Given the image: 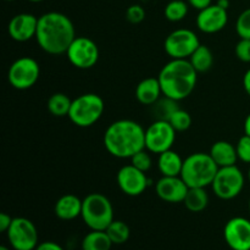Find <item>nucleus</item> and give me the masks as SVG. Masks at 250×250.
Returning <instances> with one entry per match:
<instances>
[{
	"instance_id": "obj_3",
	"label": "nucleus",
	"mask_w": 250,
	"mask_h": 250,
	"mask_svg": "<svg viewBox=\"0 0 250 250\" xmlns=\"http://www.w3.org/2000/svg\"><path fill=\"white\" fill-rule=\"evenodd\" d=\"M158 80L163 94L180 102L189 97L194 90L198 72L187 59H172L161 68Z\"/></svg>"
},
{
	"instance_id": "obj_32",
	"label": "nucleus",
	"mask_w": 250,
	"mask_h": 250,
	"mask_svg": "<svg viewBox=\"0 0 250 250\" xmlns=\"http://www.w3.org/2000/svg\"><path fill=\"white\" fill-rule=\"evenodd\" d=\"M237 155L241 161L246 164H250V137L248 134H244L239 138L236 144Z\"/></svg>"
},
{
	"instance_id": "obj_21",
	"label": "nucleus",
	"mask_w": 250,
	"mask_h": 250,
	"mask_svg": "<svg viewBox=\"0 0 250 250\" xmlns=\"http://www.w3.org/2000/svg\"><path fill=\"white\" fill-rule=\"evenodd\" d=\"M158 167L163 176H181L183 160L180 154L170 149L159 154Z\"/></svg>"
},
{
	"instance_id": "obj_23",
	"label": "nucleus",
	"mask_w": 250,
	"mask_h": 250,
	"mask_svg": "<svg viewBox=\"0 0 250 250\" xmlns=\"http://www.w3.org/2000/svg\"><path fill=\"white\" fill-rule=\"evenodd\" d=\"M111 239L105 231H90L82 241V250H110Z\"/></svg>"
},
{
	"instance_id": "obj_19",
	"label": "nucleus",
	"mask_w": 250,
	"mask_h": 250,
	"mask_svg": "<svg viewBox=\"0 0 250 250\" xmlns=\"http://www.w3.org/2000/svg\"><path fill=\"white\" fill-rule=\"evenodd\" d=\"M209 154L219 167L233 166L238 160L236 146L226 141L215 142L210 148Z\"/></svg>"
},
{
	"instance_id": "obj_2",
	"label": "nucleus",
	"mask_w": 250,
	"mask_h": 250,
	"mask_svg": "<svg viewBox=\"0 0 250 250\" xmlns=\"http://www.w3.org/2000/svg\"><path fill=\"white\" fill-rule=\"evenodd\" d=\"M104 146L115 158L131 159L146 149V129L133 120L115 121L105 131Z\"/></svg>"
},
{
	"instance_id": "obj_27",
	"label": "nucleus",
	"mask_w": 250,
	"mask_h": 250,
	"mask_svg": "<svg viewBox=\"0 0 250 250\" xmlns=\"http://www.w3.org/2000/svg\"><path fill=\"white\" fill-rule=\"evenodd\" d=\"M105 232L107 233L109 238L111 239L112 244H124L129 239V227L124 221H119V220H114L111 224L109 225Z\"/></svg>"
},
{
	"instance_id": "obj_18",
	"label": "nucleus",
	"mask_w": 250,
	"mask_h": 250,
	"mask_svg": "<svg viewBox=\"0 0 250 250\" xmlns=\"http://www.w3.org/2000/svg\"><path fill=\"white\" fill-rule=\"evenodd\" d=\"M82 204L83 200H81L75 194H65L59 198L55 203L54 212L60 220L71 221V220L77 219L82 214Z\"/></svg>"
},
{
	"instance_id": "obj_37",
	"label": "nucleus",
	"mask_w": 250,
	"mask_h": 250,
	"mask_svg": "<svg viewBox=\"0 0 250 250\" xmlns=\"http://www.w3.org/2000/svg\"><path fill=\"white\" fill-rule=\"evenodd\" d=\"M188 4L197 10H203L211 5V0H188Z\"/></svg>"
},
{
	"instance_id": "obj_40",
	"label": "nucleus",
	"mask_w": 250,
	"mask_h": 250,
	"mask_svg": "<svg viewBox=\"0 0 250 250\" xmlns=\"http://www.w3.org/2000/svg\"><path fill=\"white\" fill-rule=\"evenodd\" d=\"M216 4L219 5V6L224 7V9L227 10L229 7V0H217Z\"/></svg>"
},
{
	"instance_id": "obj_28",
	"label": "nucleus",
	"mask_w": 250,
	"mask_h": 250,
	"mask_svg": "<svg viewBox=\"0 0 250 250\" xmlns=\"http://www.w3.org/2000/svg\"><path fill=\"white\" fill-rule=\"evenodd\" d=\"M165 17L171 22H180L187 16L188 4L183 0H172L164 10Z\"/></svg>"
},
{
	"instance_id": "obj_1",
	"label": "nucleus",
	"mask_w": 250,
	"mask_h": 250,
	"mask_svg": "<svg viewBox=\"0 0 250 250\" xmlns=\"http://www.w3.org/2000/svg\"><path fill=\"white\" fill-rule=\"evenodd\" d=\"M75 38V26L66 15L51 11L38 19L36 39L45 53L50 55L66 53Z\"/></svg>"
},
{
	"instance_id": "obj_38",
	"label": "nucleus",
	"mask_w": 250,
	"mask_h": 250,
	"mask_svg": "<svg viewBox=\"0 0 250 250\" xmlns=\"http://www.w3.org/2000/svg\"><path fill=\"white\" fill-rule=\"evenodd\" d=\"M243 87H244V90L247 92V94L250 97V68L247 71L246 75H244L243 77Z\"/></svg>"
},
{
	"instance_id": "obj_20",
	"label": "nucleus",
	"mask_w": 250,
	"mask_h": 250,
	"mask_svg": "<svg viewBox=\"0 0 250 250\" xmlns=\"http://www.w3.org/2000/svg\"><path fill=\"white\" fill-rule=\"evenodd\" d=\"M163 94L158 77H149L141 81L136 88V98L141 104L153 105L160 99Z\"/></svg>"
},
{
	"instance_id": "obj_16",
	"label": "nucleus",
	"mask_w": 250,
	"mask_h": 250,
	"mask_svg": "<svg viewBox=\"0 0 250 250\" xmlns=\"http://www.w3.org/2000/svg\"><path fill=\"white\" fill-rule=\"evenodd\" d=\"M188 187L181 176H163L156 182L155 190L158 197L166 203H183Z\"/></svg>"
},
{
	"instance_id": "obj_36",
	"label": "nucleus",
	"mask_w": 250,
	"mask_h": 250,
	"mask_svg": "<svg viewBox=\"0 0 250 250\" xmlns=\"http://www.w3.org/2000/svg\"><path fill=\"white\" fill-rule=\"evenodd\" d=\"M34 250H63V249L62 247L59 246V244L55 243V242H43V243H39Z\"/></svg>"
},
{
	"instance_id": "obj_13",
	"label": "nucleus",
	"mask_w": 250,
	"mask_h": 250,
	"mask_svg": "<svg viewBox=\"0 0 250 250\" xmlns=\"http://www.w3.org/2000/svg\"><path fill=\"white\" fill-rule=\"evenodd\" d=\"M224 237L232 250H250V221L237 216L225 225Z\"/></svg>"
},
{
	"instance_id": "obj_35",
	"label": "nucleus",
	"mask_w": 250,
	"mask_h": 250,
	"mask_svg": "<svg viewBox=\"0 0 250 250\" xmlns=\"http://www.w3.org/2000/svg\"><path fill=\"white\" fill-rule=\"evenodd\" d=\"M12 217L10 215L5 214V212H1L0 214V232H7V229H10L11 226V222H12Z\"/></svg>"
},
{
	"instance_id": "obj_34",
	"label": "nucleus",
	"mask_w": 250,
	"mask_h": 250,
	"mask_svg": "<svg viewBox=\"0 0 250 250\" xmlns=\"http://www.w3.org/2000/svg\"><path fill=\"white\" fill-rule=\"evenodd\" d=\"M236 55L243 62H250V39H242L236 45Z\"/></svg>"
},
{
	"instance_id": "obj_45",
	"label": "nucleus",
	"mask_w": 250,
	"mask_h": 250,
	"mask_svg": "<svg viewBox=\"0 0 250 250\" xmlns=\"http://www.w3.org/2000/svg\"><path fill=\"white\" fill-rule=\"evenodd\" d=\"M6 1H14V0H6Z\"/></svg>"
},
{
	"instance_id": "obj_25",
	"label": "nucleus",
	"mask_w": 250,
	"mask_h": 250,
	"mask_svg": "<svg viewBox=\"0 0 250 250\" xmlns=\"http://www.w3.org/2000/svg\"><path fill=\"white\" fill-rule=\"evenodd\" d=\"M48 110L51 115L56 117L68 116L72 100L63 93H55L48 100Z\"/></svg>"
},
{
	"instance_id": "obj_9",
	"label": "nucleus",
	"mask_w": 250,
	"mask_h": 250,
	"mask_svg": "<svg viewBox=\"0 0 250 250\" xmlns=\"http://www.w3.org/2000/svg\"><path fill=\"white\" fill-rule=\"evenodd\" d=\"M199 45L200 42L197 34L187 28L171 32L164 43L166 54L171 59H189Z\"/></svg>"
},
{
	"instance_id": "obj_10",
	"label": "nucleus",
	"mask_w": 250,
	"mask_h": 250,
	"mask_svg": "<svg viewBox=\"0 0 250 250\" xmlns=\"http://www.w3.org/2000/svg\"><path fill=\"white\" fill-rule=\"evenodd\" d=\"M6 234L14 250H34L39 244L38 231L33 222L26 217H15Z\"/></svg>"
},
{
	"instance_id": "obj_39",
	"label": "nucleus",
	"mask_w": 250,
	"mask_h": 250,
	"mask_svg": "<svg viewBox=\"0 0 250 250\" xmlns=\"http://www.w3.org/2000/svg\"><path fill=\"white\" fill-rule=\"evenodd\" d=\"M244 133L248 134L250 137V114L247 116L246 121H244Z\"/></svg>"
},
{
	"instance_id": "obj_5",
	"label": "nucleus",
	"mask_w": 250,
	"mask_h": 250,
	"mask_svg": "<svg viewBox=\"0 0 250 250\" xmlns=\"http://www.w3.org/2000/svg\"><path fill=\"white\" fill-rule=\"evenodd\" d=\"M81 217L93 231H105L114 221V208L104 194L92 193L83 199Z\"/></svg>"
},
{
	"instance_id": "obj_22",
	"label": "nucleus",
	"mask_w": 250,
	"mask_h": 250,
	"mask_svg": "<svg viewBox=\"0 0 250 250\" xmlns=\"http://www.w3.org/2000/svg\"><path fill=\"white\" fill-rule=\"evenodd\" d=\"M183 204L189 211L202 212L203 210L207 209L208 204H209V194L207 193L205 188H189L185 200H183Z\"/></svg>"
},
{
	"instance_id": "obj_44",
	"label": "nucleus",
	"mask_w": 250,
	"mask_h": 250,
	"mask_svg": "<svg viewBox=\"0 0 250 250\" xmlns=\"http://www.w3.org/2000/svg\"><path fill=\"white\" fill-rule=\"evenodd\" d=\"M249 212H250V199H249Z\"/></svg>"
},
{
	"instance_id": "obj_4",
	"label": "nucleus",
	"mask_w": 250,
	"mask_h": 250,
	"mask_svg": "<svg viewBox=\"0 0 250 250\" xmlns=\"http://www.w3.org/2000/svg\"><path fill=\"white\" fill-rule=\"evenodd\" d=\"M219 168L210 154L194 153L183 160L181 177L189 188H207L211 186Z\"/></svg>"
},
{
	"instance_id": "obj_30",
	"label": "nucleus",
	"mask_w": 250,
	"mask_h": 250,
	"mask_svg": "<svg viewBox=\"0 0 250 250\" xmlns=\"http://www.w3.org/2000/svg\"><path fill=\"white\" fill-rule=\"evenodd\" d=\"M237 34L242 39H250V7L244 10L236 22Z\"/></svg>"
},
{
	"instance_id": "obj_31",
	"label": "nucleus",
	"mask_w": 250,
	"mask_h": 250,
	"mask_svg": "<svg viewBox=\"0 0 250 250\" xmlns=\"http://www.w3.org/2000/svg\"><path fill=\"white\" fill-rule=\"evenodd\" d=\"M131 164L137 167L138 170L143 171V172H146L151 168V165H153V161H151L150 155L146 153V150H141L137 154H134L131 158Z\"/></svg>"
},
{
	"instance_id": "obj_14",
	"label": "nucleus",
	"mask_w": 250,
	"mask_h": 250,
	"mask_svg": "<svg viewBox=\"0 0 250 250\" xmlns=\"http://www.w3.org/2000/svg\"><path fill=\"white\" fill-rule=\"evenodd\" d=\"M117 185L120 189L129 197H138L146 189L150 183L146 172L138 170L133 165H126L117 172Z\"/></svg>"
},
{
	"instance_id": "obj_11",
	"label": "nucleus",
	"mask_w": 250,
	"mask_h": 250,
	"mask_svg": "<svg viewBox=\"0 0 250 250\" xmlns=\"http://www.w3.org/2000/svg\"><path fill=\"white\" fill-rule=\"evenodd\" d=\"M66 55L75 67L88 70L95 66L99 60V48L88 37H76L68 46Z\"/></svg>"
},
{
	"instance_id": "obj_26",
	"label": "nucleus",
	"mask_w": 250,
	"mask_h": 250,
	"mask_svg": "<svg viewBox=\"0 0 250 250\" xmlns=\"http://www.w3.org/2000/svg\"><path fill=\"white\" fill-rule=\"evenodd\" d=\"M177 100L165 97L164 99H159L155 104H153V115L155 120L161 121H170L172 115L180 109Z\"/></svg>"
},
{
	"instance_id": "obj_7",
	"label": "nucleus",
	"mask_w": 250,
	"mask_h": 250,
	"mask_svg": "<svg viewBox=\"0 0 250 250\" xmlns=\"http://www.w3.org/2000/svg\"><path fill=\"white\" fill-rule=\"evenodd\" d=\"M215 195L222 200L238 197L244 188V175L236 165L220 167L211 183Z\"/></svg>"
},
{
	"instance_id": "obj_6",
	"label": "nucleus",
	"mask_w": 250,
	"mask_h": 250,
	"mask_svg": "<svg viewBox=\"0 0 250 250\" xmlns=\"http://www.w3.org/2000/svg\"><path fill=\"white\" fill-rule=\"evenodd\" d=\"M104 100L94 93L82 94L72 100L68 117L78 127H90L98 122L104 112Z\"/></svg>"
},
{
	"instance_id": "obj_15",
	"label": "nucleus",
	"mask_w": 250,
	"mask_h": 250,
	"mask_svg": "<svg viewBox=\"0 0 250 250\" xmlns=\"http://www.w3.org/2000/svg\"><path fill=\"white\" fill-rule=\"evenodd\" d=\"M229 22L227 10L217 4L200 10L197 16V27L203 33L212 34L222 31Z\"/></svg>"
},
{
	"instance_id": "obj_29",
	"label": "nucleus",
	"mask_w": 250,
	"mask_h": 250,
	"mask_svg": "<svg viewBox=\"0 0 250 250\" xmlns=\"http://www.w3.org/2000/svg\"><path fill=\"white\" fill-rule=\"evenodd\" d=\"M168 122L176 129V132H185L192 126V117H190V115L187 111H185V110L180 107L172 115V117H171Z\"/></svg>"
},
{
	"instance_id": "obj_17",
	"label": "nucleus",
	"mask_w": 250,
	"mask_h": 250,
	"mask_svg": "<svg viewBox=\"0 0 250 250\" xmlns=\"http://www.w3.org/2000/svg\"><path fill=\"white\" fill-rule=\"evenodd\" d=\"M38 19L32 14H19L11 19L7 26L10 37L16 42H27L36 37Z\"/></svg>"
},
{
	"instance_id": "obj_24",
	"label": "nucleus",
	"mask_w": 250,
	"mask_h": 250,
	"mask_svg": "<svg viewBox=\"0 0 250 250\" xmlns=\"http://www.w3.org/2000/svg\"><path fill=\"white\" fill-rule=\"evenodd\" d=\"M189 62L198 73L208 72L214 63V55L207 45L200 44L197 50L190 55Z\"/></svg>"
},
{
	"instance_id": "obj_33",
	"label": "nucleus",
	"mask_w": 250,
	"mask_h": 250,
	"mask_svg": "<svg viewBox=\"0 0 250 250\" xmlns=\"http://www.w3.org/2000/svg\"><path fill=\"white\" fill-rule=\"evenodd\" d=\"M144 17H146V10H144L143 6H141V5L134 4L131 5V6L127 9L126 19L127 21L131 22V23H141L144 20Z\"/></svg>"
},
{
	"instance_id": "obj_41",
	"label": "nucleus",
	"mask_w": 250,
	"mask_h": 250,
	"mask_svg": "<svg viewBox=\"0 0 250 250\" xmlns=\"http://www.w3.org/2000/svg\"><path fill=\"white\" fill-rule=\"evenodd\" d=\"M0 250H10V249L7 248V247H5V246H1V247H0Z\"/></svg>"
},
{
	"instance_id": "obj_42",
	"label": "nucleus",
	"mask_w": 250,
	"mask_h": 250,
	"mask_svg": "<svg viewBox=\"0 0 250 250\" xmlns=\"http://www.w3.org/2000/svg\"><path fill=\"white\" fill-rule=\"evenodd\" d=\"M28 1H32V2H41V1H44V0H28Z\"/></svg>"
},
{
	"instance_id": "obj_43",
	"label": "nucleus",
	"mask_w": 250,
	"mask_h": 250,
	"mask_svg": "<svg viewBox=\"0 0 250 250\" xmlns=\"http://www.w3.org/2000/svg\"><path fill=\"white\" fill-rule=\"evenodd\" d=\"M248 180H249V182H250V167H249V171H248Z\"/></svg>"
},
{
	"instance_id": "obj_8",
	"label": "nucleus",
	"mask_w": 250,
	"mask_h": 250,
	"mask_svg": "<svg viewBox=\"0 0 250 250\" xmlns=\"http://www.w3.org/2000/svg\"><path fill=\"white\" fill-rule=\"evenodd\" d=\"M41 75L39 63L29 56L17 59L10 66L7 80L10 84L19 90H26L33 87Z\"/></svg>"
},
{
	"instance_id": "obj_12",
	"label": "nucleus",
	"mask_w": 250,
	"mask_h": 250,
	"mask_svg": "<svg viewBox=\"0 0 250 250\" xmlns=\"http://www.w3.org/2000/svg\"><path fill=\"white\" fill-rule=\"evenodd\" d=\"M176 141V129L168 121L155 120L146 129V149L150 153L161 154L172 148Z\"/></svg>"
}]
</instances>
